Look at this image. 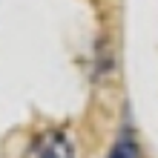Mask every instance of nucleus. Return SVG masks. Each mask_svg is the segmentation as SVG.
<instances>
[{"instance_id": "obj_1", "label": "nucleus", "mask_w": 158, "mask_h": 158, "mask_svg": "<svg viewBox=\"0 0 158 158\" xmlns=\"http://www.w3.org/2000/svg\"><path fill=\"white\" fill-rule=\"evenodd\" d=\"M32 158H75L72 152V144L66 135L60 132H46L32 150Z\"/></svg>"}, {"instance_id": "obj_2", "label": "nucleus", "mask_w": 158, "mask_h": 158, "mask_svg": "<svg viewBox=\"0 0 158 158\" xmlns=\"http://www.w3.org/2000/svg\"><path fill=\"white\" fill-rule=\"evenodd\" d=\"M109 158H135V147L129 144V141H121V144L115 147V152L109 155Z\"/></svg>"}]
</instances>
